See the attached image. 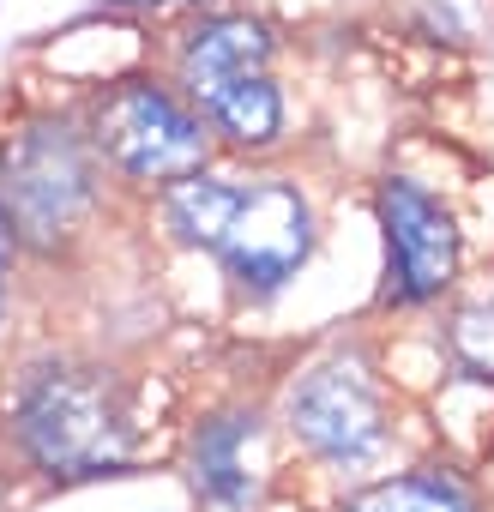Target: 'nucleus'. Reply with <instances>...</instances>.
Masks as SVG:
<instances>
[{"mask_svg":"<svg viewBox=\"0 0 494 512\" xmlns=\"http://www.w3.org/2000/svg\"><path fill=\"white\" fill-rule=\"evenodd\" d=\"M284 37L254 7H205L181 13L163 37V73L199 109L223 157L260 163L290 145V91L278 79Z\"/></svg>","mask_w":494,"mask_h":512,"instance_id":"nucleus-3","label":"nucleus"},{"mask_svg":"<svg viewBox=\"0 0 494 512\" xmlns=\"http://www.w3.org/2000/svg\"><path fill=\"white\" fill-rule=\"evenodd\" d=\"M115 181L91 151L79 109L43 103L0 121V223L25 260H73L109 217Z\"/></svg>","mask_w":494,"mask_h":512,"instance_id":"nucleus-4","label":"nucleus"},{"mask_svg":"<svg viewBox=\"0 0 494 512\" xmlns=\"http://www.w3.org/2000/svg\"><path fill=\"white\" fill-rule=\"evenodd\" d=\"M374 229H380V308L422 314L452 296L464 272V229L446 193H434L410 169H386L374 181Z\"/></svg>","mask_w":494,"mask_h":512,"instance_id":"nucleus-7","label":"nucleus"},{"mask_svg":"<svg viewBox=\"0 0 494 512\" xmlns=\"http://www.w3.org/2000/svg\"><path fill=\"white\" fill-rule=\"evenodd\" d=\"M19 241H13V229L0 223V338H7V326H13V296H19Z\"/></svg>","mask_w":494,"mask_h":512,"instance_id":"nucleus-12","label":"nucleus"},{"mask_svg":"<svg viewBox=\"0 0 494 512\" xmlns=\"http://www.w3.org/2000/svg\"><path fill=\"white\" fill-rule=\"evenodd\" d=\"M278 422L308 464L332 476L374 470L392 446V392L380 380V362L362 344L308 356L278 392Z\"/></svg>","mask_w":494,"mask_h":512,"instance_id":"nucleus-6","label":"nucleus"},{"mask_svg":"<svg viewBox=\"0 0 494 512\" xmlns=\"http://www.w3.org/2000/svg\"><path fill=\"white\" fill-rule=\"evenodd\" d=\"M0 434L31 476L61 488L127 476L145 452L127 374L73 350H43L13 368L0 392Z\"/></svg>","mask_w":494,"mask_h":512,"instance_id":"nucleus-2","label":"nucleus"},{"mask_svg":"<svg viewBox=\"0 0 494 512\" xmlns=\"http://www.w3.org/2000/svg\"><path fill=\"white\" fill-rule=\"evenodd\" d=\"M79 121L115 193H133V199H157L163 187L217 163V145L199 109L181 97V85L163 67H121L97 79L79 103Z\"/></svg>","mask_w":494,"mask_h":512,"instance_id":"nucleus-5","label":"nucleus"},{"mask_svg":"<svg viewBox=\"0 0 494 512\" xmlns=\"http://www.w3.org/2000/svg\"><path fill=\"white\" fill-rule=\"evenodd\" d=\"M446 350H452L458 374L494 380V302H464L446 326Z\"/></svg>","mask_w":494,"mask_h":512,"instance_id":"nucleus-10","label":"nucleus"},{"mask_svg":"<svg viewBox=\"0 0 494 512\" xmlns=\"http://www.w3.org/2000/svg\"><path fill=\"white\" fill-rule=\"evenodd\" d=\"M205 7H229V0H103V13L115 19H163V13H205Z\"/></svg>","mask_w":494,"mask_h":512,"instance_id":"nucleus-11","label":"nucleus"},{"mask_svg":"<svg viewBox=\"0 0 494 512\" xmlns=\"http://www.w3.org/2000/svg\"><path fill=\"white\" fill-rule=\"evenodd\" d=\"M187 482L211 512H254L266 494V416L254 404L205 410L187 428Z\"/></svg>","mask_w":494,"mask_h":512,"instance_id":"nucleus-8","label":"nucleus"},{"mask_svg":"<svg viewBox=\"0 0 494 512\" xmlns=\"http://www.w3.org/2000/svg\"><path fill=\"white\" fill-rule=\"evenodd\" d=\"M332 512H482V500H476L464 470L410 464V470H392V476H374V482L350 488Z\"/></svg>","mask_w":494,"mask_h":512,"instance_id":"nucleus-9","label":"nucleus"},{"mask_svg":"<svg viewBox=\"0 0 494 512\" xmlns=\"http://www.w3.org/2000/svg\"><path fill=\"white\" fill-rule=\"evenodd\" d=\"M151 205L163 235L187 253H205L247 308L278 302L320 247V211L308 187L284 169L205 163L199 175L163 187Z\"/></svg>","mask_w":494,"mask_h":512,"instance_id":"nucleus-1","label":"nucleus"}]
</instances>
